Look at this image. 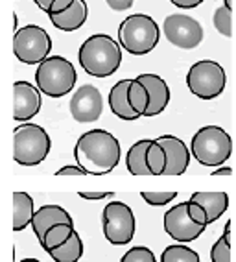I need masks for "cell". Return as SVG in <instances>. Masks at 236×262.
<instances>
[{
  "label": "cell",
  "instance_id": "6da1fadb",
  "mask_svg": "<svg viewBox=\"0 0 236 262\" xmlns=\"http://www.w3.org/2000/svg\"><path fill=\"white\" fill-rule=\"evenodd\" d=\"M122 150L118 139L105 129H90L78 139L74 146L76 164L87 173L105 176L113 172L120 163Z\"/></svg>",
  "mask_w": 236,
  "mask_h": 262
},
{
  "label": "cell",
  "instance_id": "7a4b0ae2",
  "mask_svg": "<svg viewBox=\"0 0 236 262\" xmlns=\"http://www.w3.org/2000/svg\"><path fill=\"white\" fill-rule=\"evenodd\" d=\"M81 69L95 78H107L120 69L122 47L111 35L95 33L80 48L78 54Z\"/></svg>",
  "mask_w": 236,
  "mask_h": 262
},
{
  "label": "cell",
  "instance_id": "3957f363",
  "mask_svg": "<svg viewBox=\"0 0 236 262\" xmlns=\"http://www.w3.org/2000/svg\"><path fill=\"white\" fill-rule=\"evenodd\" d=\"M161 30L150 15H129L118 26V42L133 56H146L159 45Z\"/></svg>",
  "mask_w": 236,
  "mask_h": 262
},
{
  "label": "cell",
  "instance_id": "277c9868",
  "mask_svg": "<svg viewBox=\"0 0 236 262\" xmlns=\"http://www.w3.org/2000/svg\"><path fill=\"white\" fill-rule=\"evenodd\" d=\"M190 151L203 166H223L232 154V139L223 127L205 126L194 133Z\"/></svg>",
  "mask_w": 236,
  "mask_h": 262
},
{
  "label": "cell",
  "instance_id": "5b68a950",
  "mask_svg": "<svg viewBox=\"0 0 236 262\" xmlns=\"http://www.w3.org/2000/svg\"><path fill=\"white\" fill-rule=\"evenodd\" d=\"M78 74L70 61L61 56H48L41 61L35 72L39 91L50 98H61L76 87Z\"/></svg>",
  "mask_w": 236,
  "mask_h": 262
},
{
  "label": "cell",
  "instance_id": "8992f818",
  "mask_svg": "<svg viewBox=\"0 0 236 262\" xmlns=\"http://www.w3.org/2000/svg\"><path fill=\"white\" fill-rule=\"evenodd\" d=\"M52 141L37 124H22L13 131V159L20 166H37L50 154Z\"/></svg>",
  "mask_w": 236,
  "mask_h": 262
},
{
  "label": "cell",
  "instance_id": "52a82bcc",
  "mask_svg": "<svg viewBox=\"0 0 236 262\" xmlns=\"http://www.w3.org/2000/svg\"><path fill=\"white\" fill-rule=\"evenodd\" d=\"M186 85L194 96L201 100H214L225 91V69L218 61L201 59L190 67L186 74Z\"/></svg>",
  "mask_w": 236,
  "mask_h": 262
},
{
  "label": "cell",
  "instance_id": "ba28073f",
  "mask_svg": "<svg viewBox=\"0 0 236 262\" xmlns=\"http://www.w3.org/2000/svg\"><path fill=\"white\" fill-rule=\"evenodd\" d=\"M52 39L37 24H28L13 35V54L24 65H35L50 56Z\"/></svg>",
  "mask_w": 236,
  "mask_h": 262
},
{
  "label": "cell",
  "instance_id": "9c48e42d",
  "mask_svg": "<svg viewBox=\"0 0 236 262\" xmlns=\"http://www.w3.org/2000/svg\"><path fill=\"white\" fill-rule=\"evenodd\" d=\"M102 227H104V236L113 246L129 244L137 231V220L131 207L124 202L107 203L102 212Z\"/></svg>",
  "mask_w": 236,
  "mask_h": 262
},
{
  "label": "cell",
  "instance_id": "30bf717a",
  "mask_svg": "<svg viewBox=\"0 0 236 262\" xmlns=\"http://www.w3.org/2000/svg\"><path fill=\"white\" fill-rule=\"evenodd\" d=\"M162 30H164V37L174 47L183 48V50H192V48L199 47L203 41L201 24L188 15H168L164 19V24H162Z\"/></svg>",
  "mask_w": 236,
  "mask_h": 262
},
{
  "label": "cell",
  "instance_id": "8fae6325",
  "mask_svg": "<svg viewBox=\"0 0 236 262\" xmlns=\"http://www.w3.org/2000/svg\"><path fill=\"white\" fill-rule=\"evenodd\" d=\"M207 225L194 222L188 214V202L170 207L164 214V231L170 238L177 240L179 244L194 242L203 234Z\"/></svg>",
  "mask_w": 236,
  "mask_h": 262
},
{
  "label": "cell",
  "instance_id": "7c38bea8",
  "mask_svg": "<svg viewBox=\"0 0 236 262\" xmlns=\"http://www.w3.org/2000/svg\"><path fill=\"white\" fill-rule=\"evenodd\" d=\"M70 115L76 122H95L102 117L104 111V98L98 87L95 85H81L70 98Z\"/></svg>",
  "mask_w": 236,
  "mask_h": 262
},
{
  "label": "cell",
  "instance_id": "4fadbf2b",
  "mask_svg": "<svg viewBox=\"0 0 236 262\" xmlns=\"http://www.w3.org/2000/svg\"><path fill=\"white\" fill-rule=\"evenodd\" d=\"M43 100L39 87L30 81H15L13 83V120L26 122L41 111Z\"/></svg>",
  "mask_w": 236,
  "mask_h": 262
},
{
  "label": "cell",
  "instance_id": "5bb4252c",
  "mask_svg": "<svg viewBox=\"0 0 236 262\" xmlns=\"http://www.w3.org/2000/svg\"><path fill=\"white\" fill-rule=\"evenodd\" d=\"M155 141L164 148L166 159H168L164 176H183L188 168L190 157H192V151L186 148V144L179 137L174 135H161L157 137Z\"/></svg>",
  "mask_w": 236,
  "mask_h": 262
},
{
  "label": "cell",
  "instance_id": "9a60e30c",
  "mask_svg": "<svg viewBox=\"0 0 236 262\" xmlns=\"http://www.w3.org/2000/svg\"><path fill=\"white\" fill-rule=\"evenodd\" d=\"M137 80L140 81L148 89V93H150V107H148L144 117L151 118V117L161 115L166 109V105L170 103V87H168V83L157 74H140V76H137Z\"/></svg>",
  "mask_w": 236,
  "mask_h": 262
},
{
  "label": "cell",
  "instance_id": "2e32d148",
  "mask_svg": "<svg viewBox=\"0 0 236 262\" xmlns=\"http://www.w3.org/2000/svg\"><path fill=\"white\" fill-rule=\"evenodd\" d=\"M87 15H89V10H87L85 0H74V4L68 10L61 11V13L48 15V19L61 32H74L85 24Z\"/></svg>",
  "mask_w": 236,
  "mask_h": 262
},
{
  "label": "cell",
  "instance_id": "e0dca14e",
  "mask_svg": "<svg viewBox=\"0 0 236 262\" xmlns=\"http://www.w3.org/2000/svg\"><path fill=\"white\" fill-rule=\"evenodd\" d=\"M63 222H66V224H70V222H72L70 214H68L63 207H59V205H43L39 211H35V214H33L32 229H33V233H35V236L41 240L44 236V233H46L52 225L63 224Z\"/></svg>",
  "mask_w": 236,
  "mask_h": 262
},
{
  "label": "cell",
  "instance_id": "ac0fdd59",
  "mask_svg": "<svg viewBox=\"0 0 236 262\" xmlns=\"http://www.w3.org/2000/svg\"><path fill=\"white\" fill-rule=\"evenodd\" d=\"M131 81L133 80H120L118 83L113 85V89L109 93V107H111L113 115H116L122 120H137V118H140L131 109L128 100V91Z\"/></svg>",
  "mask_w": 236,
  "mask_h": 262
},
{
  "label": "cell",
  "instance_id": "d6986e66",
  "mask_svg": "<svg viewBox=\"0 0 236 262\" xmlns=\"http://www.w3.org/2000/svg\"><path fill=\"white\" fill-rule=\"evenodd\" d=\"M190 200L198 202L207 211L208 224L216 222L229 209V196H227V192H194Z\"/></svg>",
  "mask_w": 236,
  "mask_h": 262
},
{
  "label": "cell",
  "instance_id": "ffe728a7",
  "mask_svg": "<svg viewBox=\"0 0 236 262\" xmlns=\"http://www.w3.org/2000/svg\"><path fill=\"white\" fill-rule=\"evenodd\" d=\"M35 207L28 192H13V231H24L32 224Z\"/></svg>",
  "mask_w": 236,
  "mask_h": 262
},
{
  "label": "cell",
  "instance_id": "44dd1931",
  "mask_svg": "<svg viewBox=\"0 0 236 262\" xmlns=\"http://www.w3.org/2000/svg\"><path fill=\"white\" fill-rule=\"evenodd\" d=\"M151 141L148 139H142V141L135 142V144L129 148L128 155H126V164H128V170L131 176H151L150 168L146 164V151L150 148Z\"/></svg>",
  "mask_w": 236,
  "mask_h": 262
},
{
  "label": "cell",
  "instance_id": "7402d4cb",
  "mask_svg": "<svg viewBox=\"0 0 236 262\" xmlns=\"http://www.w3.org/2000/svg\"><path fill=\"white\" fill-rule=\"evenodd\" d=\"M74 233H76L74 222H70V224H66V222H63V224H56V225H52L46 233H44L43 238L39 240V244H41V248H43L44 251L50 253L52 249L59 248V246H63V244L68 242Z\"/></svg>",
  "mask_w": 236,
  "mask_h": 262
},
{
  "label": "cell",
  "instance_id": "603a6c76",
  "mask_svg": "<svg viewBox=\"0 0 236 262\" xmlns=\"http://www.w3.org/2000/svg\"><path fill=\"white\" fill-rule=\"evenodd\" d=\"M52 257L54 262H78L81 257H83V242H81V236L76 231L70 236V240L59 248L52 249L48 253Z\"/></svg>",
  "mask_w": 236,
  "mask_h": 262
},
{
  "label": "cell",
  "instance_id": "cb8c5ba5",
  "mask_svg": "<svg viewBox=\"0 0 236 262\" xmlns=\"http://www.w3.org/2000/svg\"><path fill=\"white\" fill-rule=\"evenodd\" d=\"M128 100H129V105L135 113H137L138 117H144L150 107V93L140 81L135 78L129 85V91H128Z\"/></svg>",
  "mask_w": 236,
  "mask_h": 262
},
{
  "label": "cell",
  "instance_id": "d4e9b609",
  "mask_svg": "<svg viewBox=\"0 0 236 262\" xmlns=\"http://www.w3.org/2000/svg\"><path fill=\"white\" fill-rule=\"evenodd\" d=\"M146 164L150 168L151 176H164L166 164H168V159H166V151L161 144L157 141H151L150 148L146 151Z\"/></svg>",
  "mask_w": 236,
  "mask_h": 262
},
{
  "label": "cell",
  "instance_id": "484cf974",
  "mask_svg": "<svg viewBox=\"0 0 236 262\" xmlns=\"http://www.w3.org/2000/svg\"><path fill=\"white\" fill-rule=\"evenodd\" d=\"M161 262H201L198 251L186 248L183 244H174L161 253Z\"/></svg>",
  "mask_w": 236,
  "mask_h": 262
},
{
  "label": "cell",
  "instance_id": "4316f807",
  "mask_svg": "<svg viewBox=\"0 0 236 262\" xmlns=\"http://www.w3.org/2000/svg\"><path fill=\"white\" fill-rule=\"evenodd\" d=\"M214 28L222 33L223 37H231L232 35V10L227 6H220L214 11Z\"/></svg>",
  "mask_w": 236,
  "mask_h": 262
},
{
  "label": "cell",
  "instance_id": "83f0119b",
  "mask_svg": "<svg viewBox=\"0 0 236 262\" xmlns=\"http://www.w3.org/2000/svg\"><path fill=\"white\" fill-rule=\"evenodd\" d=\"M120 262H157V260L150 248L135 246V248L128 249V251L124 253V257L120 258Z\"/></svg>",
  "mask_w": 236,
  "mask_h": 262
},
{
  "label": "cell",
  "instance_id": "f1b7e54d",
  "mask_svg": "<svg viewBox=\"0 0 236 262\" xmlns=\"http://www.w3.org/2000/svg\"><path fill=\"white\" fill-rule=\"evenodd\" d=\"M210 260L213 262H231V240L220 236L218 242L210 249Z\"/></svg>",
  "mask_w": 236,
  "mask_h": 262
},
{
  "label": "cell",
  "instance_id": "f546056e",
  "mask_svg": "<svg viewBox=\"0 0 236 262\" xmlns=\"http://www.w3.org/2000/svg\"><path fill=\"white\" fill-rule=\"evenodd\" d=\"M142 200L151 207H164L177 198V192H140Z\"/></svg>",
  "mask_w": 236,
  "mask_h": 262
},
{
  "label": "cell",
  "instance_id": "4dcf8cb0",
  "mask_svg": "<svg viewBox=\"0 0 236 262\" xmlns=\"http://www.w3.org/2000/svg\"><path fill=\"white\" fill-rule=\"evenodd\" d=\"M188 214L194 222H198V224H203L208 225V216L207 211H205L203 207L199 205L198 202H194V200H188Z\"/></svg>",
  "mask_w": 236,
  "mask_h": 262
},
{
  "label": "cell",
  "instance_id": "1f68e13d",
  "mask_svg": "<svg viewBox=\"0 0 236 262\" xmlns=\"http://www.w3.org/2000/svg\"><path fill=\"white\" fill-rule=\"evenodd\" d=\"M56 176L57 178H65V176H78V178H83V176H87V172L81 168L80 164H66V166L57 170Z\"/></svg>",
  "mask_w": 236,
  "mask_h": 262
},
{
  "label": "cell",
  "instance_id": "d6a6232c",
  "mask_svg": "<svg viewBox=\"0 0 236 262\" xmlns=\"http://www.w3.org/2000/svg\"><path fill=\"white\" fill-rule=\"evenodd\" d=\"M74 4V0H56L52 6H50V10H48L46 15H54V13H61V11L68 10L70 6Z\"/></svg>",
  "mask_w": 236,
  "mask_h": 262
},
{
  "label": "cell",
  "instance_id": "836d02e7",
  "mask_svg": "<svg viewBox=\"0 0 236 262\" xmlns=\"http://www.w3.org/2000/svg\"><path fill=\"white\" fill-rule=\"evenodd\" d=\"M105 2H107V6L111 8V10L126 11V10H129V8H131L135 0H105Z\"/></svg>",
  "mask_w": 236,
  "mask_h": 262
},
{
  "label": "cell",
  "instance_id": "e575fe53",
  "mask_svg": "<svg viewBox=\"0 0 236 262\" xmlns=\"http://www.w3.org/2000/svg\"><path fill=\"white\" fill-rule=\"evenodd\" d=\"M114 192H78V196L83 198V200H92V202H98V200H104V198H111Z\"/></svg>",
  "mask_w": 236,
  "mask_h": 262
},
{
  "label": "cell",
  "instance_id": "d590c367",
  "mask_svg": "<svg viewBox=\"0 0 236 262\" xmlns=\"http://www.w3.org/2000/svg\"><path fill=\"white\" fill-rule=\"evenodd\" d=\"M170 2L181 8V10H192V8H198L199 4H203L205 0H170Z\"/></svg>",
  "mask_w": 236,
  "mask_h": 262
},
{
  "label": "cell",
  "instance_id": "8d00e7d4",
  "mask_svg": "<svg viewBox=\"0 0 236 262\" xmlns=\"http://www.w3.org/2000/svg\"><path fill=\"white\" fill-rule=\"evenodd\" d=\"M33 2L37 4V8H41V10L46 11V13H48V10H50V6H52L54 2H56V0H33Z\"/></svg>",
  "mask_w": 236,
  "mask_h": 262
},
{
  "label": "cell",
  "instance_id": "74e56055",
  "mask_svg": "<svg viewBox=\"0 0 236 262\" xmlns=\"http://www.w3.org/2000/svg\"><path fill=\"white\" fill-rule=\"evenodd\" d=\"M232 173V168L231 166H222V168H218L213 172V178H220V176H231Z\"/></svg>",
  "mask_w": 236,
  "mask_h": 262
},
{
  "label": "cell",
  "instance_id": "f35d334b",
  "mask_svg": "<svg viewBox=\"0 0 236 262\" xmlns=\"http://www.w3.org/2000/svg\"><path fill=\"white\" fill-rule=\"evenodd\" d=\"M231 227H232V220H229L225 224V229H223V236H225L227 240H231Z\"/></svg>",
  "mask_w": 236,
  "mask_h": 262
},
{
  "label": "cell",
  "instance_id": "ab89813d",
  "mask_svg": "<svg viewBox=\"0 0 236 262\" xmlns=\"http://www.w3.org/2000/svg\"><path fill=\"white\" fill-rule=\"evenodd\" d=\"M223 6H227L229 10H232V0H223Z\"/></svg>",
  "mask_w": 236,
  "mask_h": 262
},
{
  "label": "cell",
  "instance_id": "60d3db41",
  "mask_svg": "<svg viewBox=\"0 0 236 262\" xmlns=\"http://www.w3.org/2000/svg\"><path fill=\"white\" fill-rule=\"evenodd\" d=\"M20 262H41V260H37V258H22Z\"/></svg>",
  "mask_w": 236,
  "mask_h": 262
}]
</instances>
